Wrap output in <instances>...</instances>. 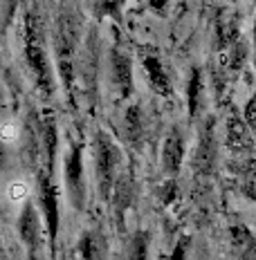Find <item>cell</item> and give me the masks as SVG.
<instances>
[{
	"instance_id": "cell-4",
	"label": "cell",
	"mask_w": 256,
	"mask_h": 260,
	"mask_svg": "<svg viewBox=\"0 0 256 260\" xmlns=\"http://www.w3.org/2000/svg\"><path fill=\"white\" fill-rule=\"evenodd\" d=\"M54 173L50 169L39 171V198H41V211L43 220H45V229L50 245L54 251L56 245V234H59V198H56V186H54Z\"/></svg>"
},
{
	"instance_id": "cell-3",
	"label": "cell",
	"mask_w": 256,
	"mask_h": 260,
	"mask_svg": "<svg viewBox=\"0 0 256 260\" xmlns=\"http://www.w3.org/2000/svg\"><path fill=\"white\" fill-rule=\"evenodd\" d=\"M65 186L70 202L74 209H83L86 204V182H83V144L74 142L65 153Z\"/></svg>"
},
{
	"instance_id": "cell-2",
	"label": "cell",
	"mask_w": 256,
	"mask_h": 260,
	"mask_svg": "<svg viewBox=\"0 0 256 260\" xmlns=\"http://www.w3.org/2000/svg\"><path fill=\"white\" fill-rule=\"evenodd\" d=\"M122 166V150L112 142L110 135L97 130L95 135V171H97V188L103 200H110L115 182Z\"/></svg>"
},
{
	"instance_id": "cell-9",
	"label": "cell",
	"mask_w": 256,
	"mask_h": 260,
	"mask_svg": "<svg viewBox=\"0 0 256 260\" xmlns=\"http://www.w3.org/2000/svg\"><path fill=\"white\" fill-rule=\"evenodd\" d=\"M214 157H216V144H214V128H211V119L200 128V144L193 155V169L200 173H207L214 169Z\"/></svg>"
},
{
	"instance_id": "cell-19",
	"label": "cell",
	"mask_w": 256,
	"mask_h": 260,
	"mask_svg": "<svg viewBox=\"0 0 256 260\" xmlns=\"http://www.w3.org/2000/svg\"><path fill=\"white\" fill-rule=\"evenodd\" d=\"M166 3H168V0H149V5L155 9V12H164Z\"/></svg>"
},
{
	"instance_id": "cell-11",
	"label": "cell",
	"mask_w": 256,
	"mask_h": 260,
	"mask_svg": "<svg viewBox=\"0 0 256 260\" xmlns=\"http://www.w3.org/2000/svg\"><path fill=\"white\" fill-rule=\"evenodd\" d=\"M110 202L112 209H115V218H117V226L122 229V222H124V213L133 202V180H130L128 173H119L115 188H112L110 195Z\"/></svg>"
},
{
	"instance_id": "cell-14",
	"label": "cell",
	"mask_w": 256,
	"mask_h": 260,
	"mask_svg": "<svg viewBox=\"0 0 256 260\" xmlns=\"http://www.w3.org/2000/svg\"><path fill=\"white\" fill-rule=\"evenodd\" d=\"M126 0H90V9L97 18H115L122 20V9Z\"/></svg>"
},
{
	"instance_id": "cell-8",
	"label": "cell",
	"mask_w": 256,
	"mask_h": 260,
	"mask_svg": "<svg viewBox=\"0 0 256 260\" xmlns=\"http://www.w3.org/2000/svg\"><path fill=\"white\" fill-rule=\"evenodd\" d=\"M184 159V137L178 128H171L164 139V148H162V164H164V171L176 175L182 166Z\"/></svg>"
},
{
	"instance_id": "cell-1",
	"label": "cell",
	"mask_w": 256,
	"mask_h": 260,
	"mask_svg": "<svg viewBox=\"0 0 256 260\" xmlns=\"http://www.w3.org/2000/svg\"><path fill=\"white\" fill-rule=\"evenodd\" d=\"M25 58L32 70V77L36 81V88L45 99L54 94V79H52V65L43 43V29L36 18V14L27 12L25 16Z\"/></svg>"
},
{
	"instance_id": "cell-17",
	"label": "cell",
	"mask_w": 256,
	"mask_h": 260,
	"mask_svg": "<svg viewBox=\"0 0 256 260\" xmlns=\"http://www.w3.org/2000/svg\"><path fill=\"white\" fill-rule=\"evenodd\" d=\"M16 5H18V0H3V29H7L9 23H12L16 14Z\"/></svg>"
},
{
	"instance_id": "cell-13",
	"label": "cell",
	"mask_w": 256,
	"mask_h": 260,
	"mask_svg": "<svg viewBox=\"0 0 256 260\" xmlns=\"http://www.w3.org/2000/svg\"><path fill=\"white\" fill-rule=\"evenodd\" d=\"M124 135L133 146L141 144V112L137 106H130L124 117Z\"/></svg>"
},
{
	"instance_id": "cell-20",
	"label": "cell",
	"mask_w": 256,
	"mask_h": 260,
	"mask_svg": "<svg viewBox=\"0 0 256 260\" xmlns=\"http://www.w3.org/2000/svg\"><path fill=\"white\" fill-rule=\"evenodd\" d=\"M254 47H256V25H254ZM249 112H256V94H254V99H252V104H249Z\"/></svg>"
},
{
	"instance_id": "cell-10",
	"label": "cell",
	"mask_w": 256,
	"mask_h": 260,
	"mask_svg": "<svg viewBox=\"0 0 256 260\" xmlns=\"http://www.w3.org/2000/svg\"><path fill=\"white\" fill-rule=\"evenodd\" d=\"M144 68H146V77H149L151 85L157 94L162 96H171L173 94V88H171V79H168L164 65H162L160 56L153 52H146L144 54Z\"/></svg>"
},
{
	"instance_id": "cell-5",
	"label": "cell",
	"mask_w": 256,
	"mask_h": 260,
	"mask_svg": "<svg viewBox=\"0 0 256 260\" xmlns=\"http://www.w3.org/2000/svg\"><path fill=\"white\" fill-rule=\"evenodd\" d=\"M110 81L122 99H128L133 92V61L128 52L115 45L110 50Z\"/></svg>"
},
{
	"instance_id": "cell-12",
	"label": "cell",
	"mask_w": 256,
	"mask_h": 260,
	"mask_svg": "<svg viewBox=\"0 0 256 260\" xmlns=\"http://www.w3.org/2000/svg\"><path fill=\"white\" fill-rule=\"evenodd\" d=\"M230 240L236 260H256V238L245 226H234Z\"/></svg>"
},
{
	"instance_id": "cell-16",
	"label": "cell",
	"mask_w": 256,
	"mask_h": 260,
	"mask_svg": "<svg viewBox=\"0 0 256 260\" xmlns=\"http://www.w3.org/2000/svg\"><path fill=\"white\" fill-rule=\"evenodd\" d=\"M200 104H203V77L198 70H193L191 81H189V112H191V117L198 115Z\"/></svg>"
},
{
	"instance_id": "cell-7",
	"label": "cell",
	"mask_w": 256,
	"mask_h": 260,
	"mask_svg": "<svg viewBox=\"0 0 256 260\" xmlns=\"http://www.w3.org/2000/svg\"><path fill=\"white\" fill-rule=\"evenodd\" d=\"M77 249L81 260H108V240L99 229H86Z\"/></svg>"
},
{
	"instance_id": "cell-6",
	"label": "cell",
	"mask_w": 256,
	"mask_h": 260,
	"mask_svg": "<svg viewBox=\"0 0 256 260\" xmlns=\"http://www.w3.org/2000/svg\"><path fill=\"white\" fill-rule=\"evenodd\" d=\"M18 234H20V240L27 245L30 260H34L41 249V220H39V211L34 209L32 202L25 204L23 213L18 218Z\"/></svg>"
},
{
	"instance_id": "cell-21",
	"label": "cell",
	"mask_w": 256,
	"mask_h": 260,
	"mask_svg": "<svg viewBox=\"0 0 256 260\" xmlns=\"http://www.w3.org/2000/svg\"><path fill=\"white\" fill-rule=\"evenodd\" d=\"M61 260H72V258H70V256H65V258H61Z\"/></svg>"
},
{
	"instance_id": "cell-15",
	"label": "cell",
	"mask_w": 256,
	"mask_h": 260,
	"mask_svg": "<svg viewBox=\"0 0 256 260\" xmlns=\"http://www.w3.org/2000/svg\"><path fill=\"white\" fill-rule=\"evenodd\" d=\"M149 231H135L128 240V260H149Z\"/></svg>"
},
{
	"instance_id": "cell-18",
	"label": "cell",
	"mask_w": 256,
	"mask_h": 260,
	"mask_svg": "<svg viewBox=\"0 0 256 260\" xmlns=\"http://www.w3.org/2000/svg\"><path fill=\"white\" fill-rule=\"evenodd\" d=\"M184 256H187V240H182L176 247V251H173V260H184Z\"/></svg>"
}]
</instances>
